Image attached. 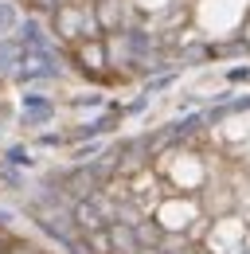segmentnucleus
Segmentation results:
<instances>
[{"label":"nucleus","instance_id":"1","mask_svg":"<svg viewBox=\"0 0 250 254\" xmlns=\"http://www.w3.org/2000/svg\"><path fill=\"white\" fill-rule=\"evenodd\" d=\"M12 24H16V12H12L8 4H0V32H8Z\"/></svg>","mask_w":250,"mask_h":254}]
</instances>
